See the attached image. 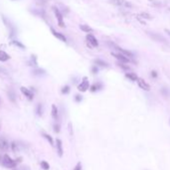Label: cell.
<instances>
[{
	"mask_svg": "<svg viewBox=\"0 0 170 170\" xmlns=\"http://www.w3.org/2000/svg\"><path fill=\"white\" fill-rule=\"evenodd\" d=\"M0 164L6 168H14L17 165V160H14L7 154L0 156Z\"/></svg>",
	"mask_w": 170,
	"mask_h": 170,
	"instance_id": "1",
	"label": "cell"
},
{
	"mask_svg": "<svg viewBox=\"0 0 170 170\" xmlns=\"http://www.w3.org/2000/svg\"><path fill=\"white\" fill-rule=\"evenodd\" d=\"M53 11H54V14H55L56 19H57L58 25L63 28L65 25H64V21H63V16H62V14H61V12L59 11V9L56 8V7H53Z\"/></svg>",
	"mask_w": 170,
	"mask_h": 170,
	"instance_id": "2",
	"label": "cell"
},
{
	"mask_svg": "<svg viewBox=\"0 0 170 170\" xmlns=\"http://www.w3.org/2000/svg\"><path fill=\"white\" fill-rule=\"evenodd\" d=\"M86 40H87L88 46H90V47H97L99 44L97 39L92 35V34H88V35L86 36Z\"/></svg>",
	"mask_w": 170,
	"mask_h": 170,
	"instance_id": "3",
	"label": "cell"
},
{
	"mask_svg": "<svg viewBox=\"0 0 170 170\" xmlns=\"http://www.w3.org/2000/svg\"><path fill=\"white\" fill-rule=\"evenodd\" d=\"M89 89V81H88L87 77L83 78V81L81 82V84L78 85V90L81 92H85Z\"/></svg>",
	"mask_w": 170,
	"mask_h": 170,
	"instance_id": "4",
	"label": "cell"
},
{
	"mask_svg": "<svg viewBox=\"0 0 170 170\" xmlns=\"http://www.w3.org/2000/svg\"><path fill=\"white\" fill-rule=\"evenodd\" d=\"M110 45H112L113 47H114L116 50H118L120 53L121 54H123V55H125L126 57H128V58H131V57H133V54L131 53L130 51H128V50H125V49H123V48H121V47H119V46H117V45H115V44H112V43H110Z\"/></svg>",
	"mask_w": 170,
	"mask_h": 170,
	"instance_id": "5",
	"label": "cell"
},
{
	"mask_svg": "<svg viewBox=\"0 0 170 170\" xmlns=\"http://www.w3.org/2000/svg\"><path fill=\"white\" fill-rule=\"evenodd\" d=\"M9 142L5 137H0V150L6 151L9 149Z\"/></svg>",
	"mask_w": 170,
	"mask_h": 170,
	"instance_id": "6",
	"label": "cell"
},
{
	"mask_svg": "<svg viewBox=\"0 0 170 170\" xmlns=\"http://www.w3.org/2000/svg\"><path fill=\"white\" fill-rule=\"evenodd\" d=\"M136 81H137L138 85H139V87L141 88V89L145 90V91H149V90H150V86H149V84L144 80V79L137 78V80H136Z\"/></svg>",
	"mask_w": 170,
	"mask_h": 170,
	"instance_id": "7",
	"label": "cell"
},
{
	"mask_svg": "<svg viewBox=\"0 0 170 170\" xmlns=\"http://www.w3.org/2000/svg\"><path fill=\"white\" fill-rule=\"evenodd\" d=\"M20 90H21L22 94L25 95V97L28 98V100H33L34 94H33V92L31 91L30 89H28V88H26V87H21V88H20Z\"/></svg>",
	"mask_w": 170,
	"mask_h": 170,
	"instance_id": "8",
	"label": "cell"
},
{
	"mask_svg": "<svg viewBox=\"0 0 170 170\" xmlns=\"http://www.w3.org/2000/svg\"><path fill=\"white\" fill-rule=\"evenodd\" d=\"M110 1L112 2L113 4L118 5V6H124V7H131V6H132L128 1H126V0H110Z\"/></svg>",
	"mask_w": 170,
	"mask_h": 170,
	"instance_id": "9",
	"label": "cell"
},
{
	"mask_svg": "<svg viewBox=\"0 0 170 170\" xmlns=\"http://www.w3.org/2000/svg\"><path fill=\"white\" fill-rule=\"evenodd\" d=\"M112 56H114L116 59H118L119 61H121V62H123V63H127L130 61V58L126 57L125 55H123V54H121V53H112Z\"/></svg>",
	"mask_w": 170,
	"mask_h": 170,
	"instance_id": "10",
	"label": "cell"
},
{
	"mask_svg": "<svg viewBox=\"0 0 170 170\" xmlns=\"http://www.w3.org/2000/svg\"><path fill=\"white\" fill-rule=\"evenodd\" d=\"M56 151L59 157L63 156V146H62V141L61 139H56Z\"/></svg>",
	"mask_w": 170,
	"mask_h": 170,
	"instance_id": "11",
	"label": "cell"
},
{
	"mask_svg": "<svg viewBox=\"0 0 170 170\" xmlns=\"http://www.w3.org/2000/svg\"><path fill=\"white\" fill-rule=\"evenodd\" d=\"M51 33L53 34L54 36H55L57 39H59L60 41H62V42H66L67 41V38L65 37L64 35H63L62 33H60V32H57L56 30H54L53 28H51Z\"/></svg>",
	"mask_w": 170,
	"mask_h": 170,
	"instance_id": "12",
	"label": "cell"
},
{
	"mask_svg": "<svg viewBox=\"0 0 170 170\" xmlns=\"http://www.w3.org/2000/svg\"><path fill=\"white\" fill-rule=\"evenodd\" d=\"M9 59H10V56H9L5 51L0 50V61H1V62H6V61H8Z\"/></svg>",
	"mask_w": 170,
	"mask_h": 170,
	"instance_id": "13",
	"label": "cell"
},
{
	"mask_svg": "<svg viewBox=\"0 0 170 170\" xmlns=\"http://www.w3.org/2000/svg\"><path fill=\"white\" fill-rule=\"evenodd\" d=\"M51 115L52 117H53V119L57 120L58 117H59V112H58V109L57 107H56V105H52V109H51Z\"/></svg>",
	"mask_w": 170,
	"mask_h": 170,
	"instance_id": "14",
	"label": "cell"
},
{
	"mask_svg": "<svg viewBox=\"0 0 170 170\" xmlns=\"http://www.w3.org/2000/svg\"><path fill=\"white\" fill-rule=\"evenodd\" d=\"M8 98H9V100H10L11 102H13V103L16 101V95H15L14 90L9 89V91H8Z\"/></svg>",
	"mask_w": 170,
	"mask_h": 170,
	"instance_id": "15",
	"label": "cell"
},
{
	"mask_svg": "<svg viewBox=\"0 0 170 170\" xmlns=\"http://www.w3.org/2000/svg\"><path fill=\"white\" fill-rule=\"evenodd\" d=\"M101 87H102V84L101 83H94L93 85L90 87V90H91L92 92H95V91H97V90H99V89H101Z\"/></svg>",
	"mask_w": 170,
	"mask_h": 170,
	"instance_id": "16",
	"label": "cell"
},
{
	"mask_svg": "<svg viewBox=\"0 0 170 170\" xmlns=\"http://www.w3.org/2000/svg\"><path fill=\"white\" fill-rule=\"evenodd\" d=\"M36 114H37V116H39V117L42 116V114H43L42 104H38V105L36 106Z\"/></svg>",
	"mask_w": 170,
	"mask_h": 170,
	"instance_id": "17",
	"label": "cell"
},
{
	"mask_svg": "<svg viewBox=\"0 0 170 170\" xmlns=\"http://www.w3.org/2000/svg\"><path fill=\"white\" fill-rule=\"evenodd\" d=\"M80 29L82 31H84V32H92L93 31V29L91 28V27H89V25H85V24H82V25H80Z\"/></svg>",
	"mask_w": 170,
	"mask_h": 170,
	"instance_id": "18",
	"label": "cell"
},
{
	"mask_svg": "<svg viewBox=\"0 0 170 170\" xmlns=\"http://www.w3.org/2000/svg\"><path fill=\"white\" fill-rule=\"evenodd\" d=\"M40 166H41V168L43 170H49V168H50V165H49V163L47 161H41L40 162Z\"/></svg>",
	"mask_w": 170,
	"mask_h": 170,
	"instance_id": "19",
	"label": "cell"
},
{
	"mask_svg": "<svg viewBox=\"0 0 170 170\" xmlns=\"http://www.w3.org/2000/svg\"><path fill=\"white\" fill-rule=\"evenodd\" d=\"M125 76L127 77L128 79H130L131 81H136L137 80V78H138L137 75H136L135 73H126Z\"/></svg>",
	"mask_w": 170,
	"mask_h": 170,
	"instance_id": "20",
	"label": "cell"
},
{
	"mask_svg": "<svg viewBox=\"0 0 170 170\" xmlns=\"http://www.w3.org/2000/svg\"><path fill=\"white\" fill-rule=\"evenodd\" d=\"M42 135H43V137L49 142V143H50L51 145H53V138H52L50 135L47 134V133H45V132H42Z\"/></svg>",
	"mask_w": 170,
	"mask_h": 170,
	"instance_id": "21",
	"label": "cell"
},
{
	"mask_svg": "<svg viewBox=\"0 0 170 170\" xmlns=\"http://www.w3.org/2000/svg\"><path fill=\"white\" fill-rule=\"evenodd\" d=\"M148 35H150L152 38H155L156 40H159V41H161V42H164V39L162 38V36H160V35H154L152 32H148Z\"/></svg>",
	"mask_w": 170,
	"mask_h": 170,
	"instance_id": "22",
	"label": "cell"
},
{
	"mask_svg": "<svg viewBox=\"0 0 170 170\" xmlns=\"http://www.w3.org/2000/svg\"><path fill=\"white\" fill-rule=\"evenodd\" d=\"M11 44L15 45V46H17V47H20L21 49L25 48V46H24V45L22 44V43H20L19 41H17V40H12V41H11Z\"/></svg>",
	"mask_w": 170,
	"mask_h": 170,
	"instance_id": "23",
	"label": "cell"
},
{
	"mask_svg": "<svg viewBox=\"0 0 170 170\" xmlns=\"http://www.w3.org/2000/svg\"><path fill=\"white\" fill-rule=\"evenodd\" d=\"M94 63L96 65H99V66H102V67H106V66H107V63L104 62V61H102V60H100V59H96L94 61Z\"/></svg>",
	"mask_w": 170,
	"mask_h": 170,
	"instance_id": "24",
	"label": "cell"
},
{
	"mask_svg": "<svg viewBox=\"0 0 170 170\" xmlns=\"http://www.w3.org/2000/svg\"><path fill=\"white\" fill-rule=\"evenodd\" d=\"M70 91V87L68 85H65L62 87V89H61V93L62 94H68Z\"/></svg>",
	"mask_w": 170,
	"mask_h": 170,
	"instance_id": "25",
	"label": "cell"
},
{
	"mask_svg": "<svg viewBox=\"0 0 170 170\" xmlns=\"http://www.w3.org/2000/svg\"><path fill=\"white\" fill-rule=\"evenodd\" d=\"M53 129L56 133H59L60 132V125L59 124H54L53 125Z\"/></svg>",
	"mask_w": 170,
	"mask_h": 170,
	"instance_id": "26",
	"label": "cell"
},
{
	"mask_svg": "<svg viewBox=\"0 0 170 170\" xmlns=\"http://www.w3.org/2000/svg\"><path fill=\"white\" fill-rule=\"evenodd\" d=\"M34 74H35V75H41V74H44V70L38 69V70H36V71H34Z\"/></svg>",
	"mask_w": 170,
	"mask_h": 170,
	"instance_id": "27",
	"label": "cell"
},
{
	"mask_svg": "<svg viewBox=\"0 0 170 170\" xmlns=\"http://www.w3.org/2000/svg\"><path fill=\"white\" fill-rule=\"evenodd\" d=\"M82 100V96H80V95H76L75 96V101L76 102H80Z\"/></svg>",
	"mask_w": 170,
	"mask_h": 170,
	"instance_id": "28",
	"label": "cell"
},
{
	"mask_svg": "<svg viewBox=\"0 0 170 170\" xmlns=\"http://www.w3.org/2000/svg\"><path fill=\"white\" fill-rule=\"evenodd\" d=\"M141 16H143V18H145V19H149L150 18V15L147 14V13H141Z\"/></svg>",
	"mask_w": 170,
	"mask_h": 170,
	"instance_id": "29",
	"label": "cell"
},
{
	"mask_svg": "<svg viewBox=\"0 0 170 170\" xmlns=\"http://www.w3.org/2000/svg\"><path fill=\"white\" fill-rule=\"evenodd\" d=\"M81 169H82V167H81V163L79 162L78 164H77L76 166H75V168H74L73 170H81Z\"/></svg>",
	"mask_w": 170,
	"mask_h": 170,
	"instance_id": "30",
	"label": "cell"
},
{
	"mask_svg": "<svg viewBox=\"0 0 170 170\" xmlns=\"http://www.w3.org/2000/svg\"><path fill=\"white\" fill-rule=\"evenodd\" d=\"M46 1H47V0H36V2H37L38 4H41V5L46 3Z\"/></svg>",
	"mask_w": 170,
	"mask_h": 170,
	"instance_id": "31",
	"label": "cell"
},
{
	"mask_svg": "<svg viewBox=\"0 0 170 170\" xmlns=\"http://www.w3.org/2000/svg\"><path fill=\"white\" fill-rule=\"evenodd\" d=\"M119 66L121 67V68H123V69H128V66H126V65H124L123 64V62H121V63H119Z\"/></svg>",
	"mask_w": 170,
	"mask_h": 170,
	"instance_id": "32",
	"label": "cell"
},
{
	"mask_svg": "<svg viewBox=\"0 0 170 170\" xmlns=\"http://www.w3.org/2000/svg\"><path fill=\"white\" fill-rule=\"evenodd\" d=\"M97 71H98V69H97L96 66H94L93 68H92V72H93V73H96Z\"/></svg>",
	"mask_w": 170,
	"mask_h": 170,
	"instance_id": "33",
	"label": "cell"
},
{
	"mask_svg": "<svg viewBox=\"0 0 170 170\" xmlns=\"http://www.w3.org/2000/svg\"><path fill=\"white\" fill-rule=\"evenodd\" d=\"M165 32H166L170 36V30H168V29H165Z\"/></svg>",
	"mask_w": 170,
	"mask_h": 170,
	"instance_id": "34",
	"label": "cell"
},
{
	"mask_svg": "<svg viewBox=\"0 0 170 170\" xmlns=\"http://www.w3.org/2000/svg\"><path fill=\"white\" fill-rule=\"evenodd\" d=\"M21 170H29V169H28V167H22Z\"/></svg>",
	"mask_w": 170,
	"mask_h": 170,
	"instance_id": "35",
	"label": "cell"
},
{
	"mask_svg": "<svg viewBox=\"0 0 170 170\" xmlns=\"http://www.w3.org/2000/svg\"><path fill=\"white\" fill-rule=\"evenodd\" d=\"M0 104H1V99H0Z\"/></svg>",
	"mask_w": 170,
	"mask_h": 170,
	"instance_id": "36",
	"label": "cell"
},
{
	"mask_svg": "<svg viewBox=\"0 0 170 170\" xmlns=\"http://www.w3.org/2000/svg\"><path fill=\"white\" fill-rule=\"evenodd\" d=\"M0 129H1V125H0Z\"/></svg>",
	"mask_w": 170,
	"mask_h": 170,
	"instance_id": "37",
	"label": "cell"
},
{
	"mask_svg": "<svg viewBox=\"0 0 170 170\" xmlns=\"http://www.w3.org/2000/svg\"><path fill=\"white\" fill-rule=\"evenodd\" d=\"M13 170H17V169H13Z\"/></svg>",
	"mask_w": 170,
	"mask_h": 170,
	"instance_id": "38",
	"label": "cell"
}]
</instances>
